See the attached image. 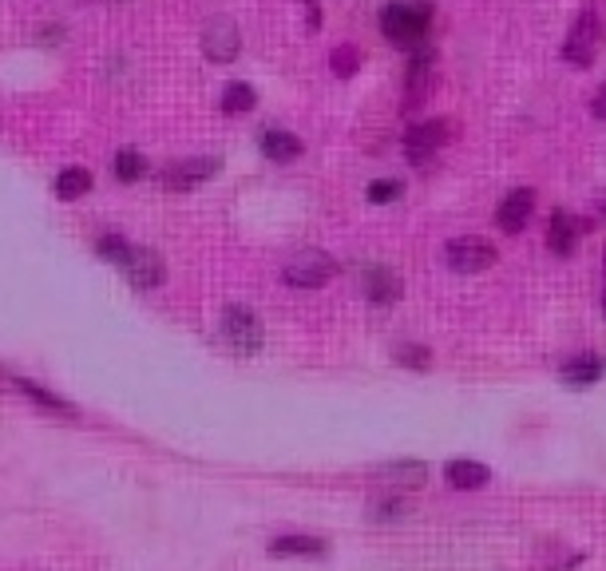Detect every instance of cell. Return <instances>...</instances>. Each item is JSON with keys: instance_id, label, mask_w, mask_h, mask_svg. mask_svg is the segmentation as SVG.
<instances>
[{"instance_id": "obj_1", "label": "cell", "mask_w": 606, "mask_h": 571, "mask_svg": "<svg viewBox=\"0 0 606 571\" xmlns=\"http://www.w3.org/2000/svg\"><path fill=\"white\" fill-rule=\"evenodd\" d=\"M432 24V4L428 0H393L381 12V32L397 44V48H416L424 44Z\"/></svg>"}, {"instance_id": "obj_2", "label": "cell", "mask_w": 606, "mask_h": 571, "mask_svg": "<svg viewBox=\"0 0 606 571\" xmlns=\"http://www.w3.org/2000/svg\"><path fill=\"white\" fill-rule=\"evenodd\" d=\"M603 52V16L595 8H583L563 40V60L575 64V68H591Z\"/></svg>"}, {"instance_id": "obj_3", "label": "cell", "mask_w": 606, "mask_h": 571, "mask_svg": "<svg viewBox=\"0 0 606 571\" xmlns=\"http://www.w3.org/2000/svg\"><path fill=\"white\" fill-rule=\"evenodd\" d=\"M432 84H436V48L424 40V44L412 48V60L404 68V100H401L404 112L424 108L428 96H432Z\"/></svg>"}, {"instance_id": "obj_4", "label": "cell", "mask_w": 606, "mask_h": 571, "mask_svg": "<svg viewBox=\"0 0 606 571\" xmlns=\"http://www.w3.org/2000/svg\"><path fill=\"white\" fill-rule=\"evenodd\" d=\"M222 338L234 353L254 357L262 349V322L250 306H226L222 310Z\"/></svg>"}, {"instance_id": "obj_5", "label": "cell", "mask_w": 606, "mask_h": 571, "mask_svg": "<svg viewBox=\"0 0 606 571\" xmlns=\"http://www.w3.org/2000/svg\"><path fill=\"white\" fill-rule=\"evenodd\" d=\"M333 274H337V258L325 254V250H302V254H294V258L286 262V270H282V278H286L294 290H317V286H325Z\"/></svg>"}, {"instance_id": "obj_6", "label": "cell", "mask_w": 606, "mask_h": 571, "mask_svg": "<svg viewBox=\"0 0 606 571\" xmlns=\"http://www.w3.org/2000/svg\"><path fill=\"white\" fill-rule=\"evenodd\" d=\"M496 258H500L496 246H492L488 238H480V234H460V238H452V242L444 246V262H448L456 274H480V270H488Z\"/></svg>"}, {"instance_id": "obj_7", "label": "cell", "mask_w": 606, "mask_h": 571, "mask_svg": "<svg viewBox=\"0 0 606 571\" xmlns=\"http://www.w3.org/2000/svg\"><path fill=\"white\" fill-rule=\"evenodd\" d=\"M202 52H206V60H214V64H234L238 52H242L238 24H234L230 16L206 20V28H202Z\"/></svg>"}, {"instance_id": "obj_8", "label": "cell", "mask_w": 606, "mask_h": 571, "mask_svg": "<svg viewBox=\"0 0 606 571\" xmlns=\"http://www.w3.org/2000/svg\"><path fill=\"white\" fill-rule=\"evenodd\" d=\"M448 139V119H428L412 131H404V159L408 163H428Z\"/></svg>"}, {"instance_id": "obj_9", "label": "cell", "mask_w": 606, "mask_h": 571, "mask_svg": "<svg viewBox=\"0 0 606 571\" xmlns=\"http://www.w3.org/2000/svg\"><path fill=\"white\" fill-rule=\"evenodd\" d=\"M222 171V159H183V163H171L163 171V187L167 191H195L206 179H214Z\"/></svg>"}, {"instance_id": "obj_10", "label": "cell", "mask_w": 606, "mask_h": 571, "mask_svg": "<svg viewBox=\"0 0 606 571\" xmlns=\"http://www.w3.org/2000/svg\"><path fill=\"white\" fill-rule=\"evenodd\" d=\"M531 211H535V191L531 187H515L507 191L496 207V227L507 234H519V230L531 223Z\"/></svg>"}, {"instance_id": "obj_11", "label": "cell", "mask_w": 606, "mask_h": 571, "mask_svg": "<svg viewBox=\"0 0 606 571\" xmlns=\"http://www.w3.org/2000/svg\"><path fill=\"white\" fill-rule=\"evenodd\" d=\"M123 270H127V278H131L135 290H155V286H163V278H167L163 258H159L155 250H147V246H131V258L123 262Z\"/></svg>"}, {"instance_id": "obj_12", "label": "cell", "mask_w": 606, "mask_h": 571, "mask_svg": "<svg viewBox=\"0 0 606 571\" xmlns=\"http://www.w3.org/2000/svg\"><path fill=\"white\" fill-rule=\"evenodd\" d=\"M583 230L587 227H583L571 211L555 207V211H551V227H547V246H551V254H559V258L575 254V246H579V234H583Z\"/></svg>"}, {"instance_id": "obj_13", "label": "cell", "mask_w": 606, "mask_h": 571, "mask_svg": "<svg viewBox=\"0 0 606 571\" xmlns=\"http://www.w3.org/2000/svg\"><path fill=\"white\" fill-rule=\"evenodd\" d=\"M361 290H365V298H369V302L389 306V302H397V298H401L404 286L393 270H385V266H365V274H361Z\"/></svg>"}, {"instance_id": "obj_14", "label": "cell", "mask_w": 606, "mask_h": 571, "mask_svg": "<svg viewBox=\"0 0 606 571\" xmlns=\"http://www.w3.org/2000/svg\"><path fill=\"white\" fill-rule=\"evenodd\" d=\"M444 480L452 488H460V492H476V488H484L492 480V468L480 464V460H448L444 464Z\"/></svg>"}, {"instance_id": "obj_15", "label": "cell", "mask_w": 606, "mask_h": 571, "mask_svg": "<svg viewBox=\"0 0 606 571\" xmlns=\"http://www.w3.org/2000/svg\"><path fill=\"white\" fill-rule=\"evenodd\" d=\"M603 373H606V361L599 353H579V357H571V361L563 365L559 377H563L571 389H587V385H595Z\"/></svg>"}, {"instance_id": "obj_16", "label": "cell", "mask_w": 606, "mask_h": 571, "mask_svg": "<svg viewBox=\"0 0 606 571\" xmlns=\"http://www.w3.org/2000/svg\"><path fill=\"white\" fill-rule=\"evenodd\" d=\"M262 155L270 163H294L302 155V139L294 131H278V127H266L262 131Z\"/></svg>"}, {"instance_id": "obj_17", "label": "cell", "mask_w": 606, "mask_h": 571, "mask_svg": "<svg viewBox=\"0 0 606 571\" xmlns=\"http://www.w3.org/2000/svg\"><path fill=\"white\" fill-rule=\"evenodd\" d=\"M377 476H381V480H389V484L420 488V484L428 480V464H420V460H393V464H381V468H377Z\"/></svg>"}, {"instance_id": "obj_18", "label": "cell", "mask_w": 606, "mask_h": 571, "mask_svg": "<svg viewBox=\"0 0 606 571\" xmlns=\"http://www.w3.org/2000/svg\"><path fill=\"white\" fill-rule=\"evenodd\" d=\"M270 556H325V540L317 536H282L270 544Z\"/></svg>"}, {"instance_id": "obj_19", "label": "cell", "mask_w": 606, "mask_h": 571, "mask_svg": "<svg viewBox=\"0 0 606 571\" xmlns=\"http://www.w3.org/2000/svg\"><path fill=\"white\" fill-rule=\"evenodd\" d=\"M12 385H16V389H20L24 397H32L36 405H44V409H52V413H64V417H76V409H72V405H68L64 397H56V393H48V389H40L36 381H28V377H16Z\"/></svg>"}, {"instance_id": "obj_20", "label": "cell", "mask_w": 606, "mask_h": 571, "mask_svg": "<svg viewBox=\"0 0 606 571\" xmlns=\"http://www.w3.org/2000/svg\"><path fill=\"white\" fill-rule=\"evenodd\" d=\"M111 171H115V179H119V183H139V179L147 175V159H143L139 151L123 147V151L111 159Z\"/></svg>"}, {"instance_id": "obj_21", "label": "cell", "mask_w": 606, "mask_h": 571, "mask_svg": "<svg viewBox=\"0 0 606 571\" xmlns=\"http://www.w3.org/2000/svg\"><path fill=\"white\" fill-rule=\"evenodd\" d=\"M88 191H92V171L68 167V171L56 175V195H60V199H80V195H88Z\"/></svg>"}, {"instance_id": "obj_22", "label": "cell", "mask_w": 606, "mask_h": 571, "mask_svg": "<svg viewBox=\"0 0 606 571\" xmlns=\"http://www.w3.org/2000/svg\"><path fill=\"white\" fill-rule=\"evenodd\" d=\"M258 104V92L250 88V84H242V80H234V84H226V92H222V112L226 115H242L250 112Z\"/></svg>"}, {"instance_id": "obj_23", "label": "cell", "mask_w": 606, "mask_h": 571, "mask_svg": "<svg viewBox=\"0 0 606 571\" xmlns=\"http://www.w3.org/2000/svg\"><path fill=\"white\" fill-rule=\"evenodd\" d=\"M96 250H100L103 262H111V266H123L131 258V242L119 238V234H103L100 242H96Z\"/></svg>"}, {"instance_id": "obj_24", "label": "cell", "mask_w": 606, "mask_h": 571, "mask_svg": "<svg viewBox=\"0 0 606 571\" xmlns=\"http://www.w3.org/2000/svg\"><path fill=\"white\" fill-rule=\"evenodd\" d=\"M408 516V504L404 500H377L373 508H369V520H377V524H393V520H404Z\"/></svg>"}, {"instance_id": "obj_25", "label": "cell", "mask_w": 606, "mask_h": 571, "mask_svg": "<svg viewBox=\"0 0 606 571\" xmlns=\"http://www.w3.org/2000/svg\"><path fill=\"white\" fill-rule=\"evenodd\" d=\"M397 195H404V187L397 179H377V183H369V191H365V199L377 203V207H381V203H393Z\"/></svg>"}, {"instance_id": "obj_26", "label": "cell", "mask_w": 606, "mask_h": 571, "mask_svg": "<svg viewBox=\"0 0 606 571\" xmlns=\"http://www.w3.org/2000/svg\"><path fill=\"white\" fill-rule=\"evenodd\" d=\"M329 64H333V72H337V76H345V80H349V76L357 72V64H361V56H357V48H349V44H345V48H333V56H329Z\"/></svg>"}, {"instance_id": "obj_27", "label": "cell", "mask_w": 606, "mask_h": 571, "mask_svg": "<svg viewBox=\"0 0 606 571\" xmlns=\"http://www.w3.org/2000/svg\"><path fill=\"white\" fill-rule=\"evenodd\" d=\"M397 361H401V365H412V369H428V365H432V357H428L424 345H401V349H397Z\"/></svg>"}, {"instance_id": "obj_28", "label": "cell", "mask_w": 606, "mask_h": 571, "mask_svg": "<svg viewBox=\"0 0 606 571\" xmlns=\"http://www.w3.org/2000/svg\"><path fill=\"white\" fill-rule=\"evenodd\" d=\"M591 115H595V119H603V123H606V84L599 88V92H595V100H591Z\"/></svg>"}, {"instance_id": "obj_29", "label": "cell", "mask_w": 606, "mask_h": 571, "mask_svg": "<svg viewBox=\"0 0 606 571\" xmlns=\"http://www.w3.org/2000/svg\"><path fill=\"white\" fill-rule=\"evenodd\" d=\"M309 24H313V28H321V8H317L313 0H309Z\"/></svg>"}, {"instance_id": "obj_30", "label": "cell", "mask_w": 606, "mask_h": 571, "mask_svg": "<svg viewBox=\"0 0 606 571\" xmlns=\"http://www.w3.org/2000/svg\"><path fill=\"white\" fill-rule=\"evenodd\" d=\"M603 314H606V250H603Z\"/></svg>"}]
</instances>
